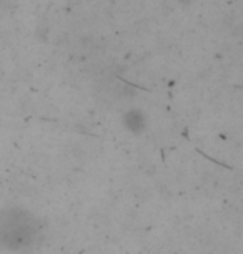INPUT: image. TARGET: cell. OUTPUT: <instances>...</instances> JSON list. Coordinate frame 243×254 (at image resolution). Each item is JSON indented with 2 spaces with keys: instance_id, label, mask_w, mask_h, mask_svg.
<instances>
[{
  "instance_id": "cell-1",
  "label": "cell",
  "mask_w": 243,
  "mask_h": 254,
  "mask_svg": "<svg viewBox=\"0 0 243 254\" xmlns=\"http://www.w3.org/2000/svg\"><path fill=\"white\" fill-rule=\"evenodd\" d=\"M40 234L37 219L23 211L12 209L0 214V246L22 251L33 246Z\"/></svg>"
}]
</instances>
